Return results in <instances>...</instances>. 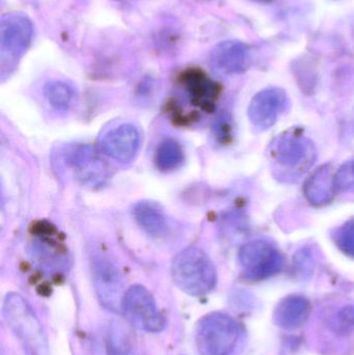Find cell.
<instances>
[{
    "instance_id": "6da1fadb",
    "label": "cell",
    "mask_w": 354,
    "mask_h": 355,
    "mask_svg": "<svg viewBox=\"0 0 354 355\" xmlns=\"http://www.w3.org/2000/svg\"><path fill=\"white\" fill-rule=\"evenodd\" d=\"M270 155L278 178L299 179L317 159V149L301 129H291L278 135L270 146Z\"/></svg>"
},
{
    "instance_id": "7a4b0ae2",
    "label": "cell",
    "mask_w": 354,
    "mask_h": 355,
    "mask_svg": "<svg viewBox=\"0 0 354 355\" xmlns=\"http://www.w3.org/2000/svg\"><path fill=\"white\" fill-rule=\"evenodd\" d=\"M175 284L191 296H203L211 292L218 282L215 266L204 250L187 248L172 261Z\"/></svg>"
},
{
    "instance_id": "3957f363",
    "label": "cell",
    "mask_w": 354,
    "mask_h": 355,
    "mask_svg": "<svg viewBox=\"0 0 354 355\" xmlns=\"http://www.w3.org/2000/svg\"><path fill=\"white\" fill-rule=\"evenodd\" d=\"M241 339L240 325L224 313L206 315L195 329V345L200 355H235Z\"/></svg>"
},
{
    "instance_id": "277c9868",
    "label": "cell",
    "mask_w": 354,
    "mask_h": 355,
    "mask_svg": "<svg viewBox=\"0 0 354 355\" xmlns=\"http://www.w3.org/2000/svg\"><path fill=\"white\" fill-rule=\"evenodd\" d=\"M2 313L8 327L18 338L27 355H50L41 323L22 296L17 293L8 294Z\"/></svg>"
},
{
    "instance_id": "5b68a950",
    "label": "cell",
    "mask_w": 354,
    "mask_h": 355,
    "mask_svg": "<svg viewBox=\"0 0 354 355\" xmlns=\"http://www.w3.org/2000/svg\"><path fill=\"white\" fill-rule=\"evenodd\" d=\"M122 312L133 327L147 333H159L166 325L153 295L143 286L134 285L125 292Z\"/></svg>"
},
{
    "instance_id": "8992f818",
    "label": "cell",
    "mask_w": 354,
    "mask_h": 355,
    "mask_svg": "<svg viewBox=\"0 0 354 355\" xmlns=\"http://www.w3.org/2000/svg\"><path fill=\"white\" fill-rule=\"evenodd\" d=\"M33 25L30 19L22 12L3 15L0 21V56L2 68L16 64L30 46Z\"/></svg>"
},
{
    "instance_id": "52a82bcc",
    "label": "cell",
    "mask_w": 354,
    "mask_h": 355,
    "mask_svg": "<svg viewBox=\"0 0 354 355\" xmlns=\"http://www.w3.org/2000/svg\"><path fill=\"white\" fill-rule=\"evenodd\" d=\"M239 262L245 277L251 281H262L276 275L284 266L280 250L266 240H254L239 250Z\"/></svg>"
},
{
    "instance_id": "ba28073f",
    "label": "cell",
    "mask_w": 354,
    "mask_h": 355,
    "mask_svg": "<svg viewBox=\"0 0 354 355\" xmlns=\"http://www.w3.org/2000/svg\"><path fill=\"white\" fill-rule=\"evenodd\" d=\"M91 275L96 293L102 306L112 312H122L125 292L122 275L116 265L106 257L96 256L91 262Z\"/></svg>"
},
{
    "instance_id": "9c48e42d",
    "label": "cell",
    "mask_w": 354,
    "mask_h": 355,
    "mask_svg": "<svg viewBox=\"0 0 354 355\" xmlns=\"http://www.w3.org/2000/svg\"><path fill=\"white\" fill-rule=\"evenodd\" d=\"M68 162L77 179L87 187H101L109 177V168L105 160L91 146H78L71 150Z\"/></svg>"
},
{
    "instance_id": "30bf717a",
    "label": "cell",
    "mask_w": 354,
    "mask_h": 355,
    "mask_svg": "<svg viewBox=\"0 0 354 355\" xmlns=\"http://www.w3.org/2000/svg\"><path fill=\"white\" fill-rule=\"evenodd\" d=\"M288 106L289 98L286 92L280 87H269L259 92L251 99L247 114L254 126L266 130L278 122Z\"/></svg>"
},
{
    "instance_id": "8fae6325",
    "label": "cell",
    "mask_w": 354,
    "mask_h": 355,
    "mask_svg": "<svg viewBox=\"0 0 354 355\" xmlns=\"http://www.w3.org/2000/svg\"><path fill=\"white\" fill-rule=\"evenodd\" d=\"M210 62L222 74H240L251 66V51L242 42H220L212 49Z\"/></svg>"
},
{
    "instance_id": "7c38bea8",
    "label": "cell",
    "mask_w": 354,
    "mask_h": 355,
    "mask_svg": "<svg viewBox=\"0 0 354 355\" xmlns=\"http://www.w3.org/2000/svg\"><path fill=\"white\" fill-rule=\"evenodd\" d=\"M141 145V135L136 127L124 124L112 129L102 139V151L112 159L128 162L136 155Z\"/></svg>"
},
{
    "instance_id": "4fadbf2b",
    "label": "cell",
    "mask_w": 354,
    "mask_h": 355,
    "mask_svg": "<svg viewBox=\"0 0 354 355\" xmlns=\"http://www.w3.org/2000/svg\"><path fill=\"white\" fill-rule=\"evenodd\" d=\"M336 173L332 164H324L315 171L303 185V193L310 204L321 207L330 204L337 193Z\"/></svg>"
},
{
    "instance_id": "5bb4252c",
    "label": "cell",
    "mask_w": 354,
    "mask_h": 355,
    "mask_svg": "<svg viewBox=\"0 0 354 355\" xmlns=\"http://www.w3.org/2000/svg\"><path fill=\"white\" fill-rule=\"evenodd\" d=\"M311 304L301 295H289L283 298L274 312V321L285 331H295L305 324L311 314Z\"/></svg>"
},
{
    "instance_id": "9a60e30c",
    "label": "cell",
    "mask_w": 354,
    "mask_h": 355,
    "mask_svg": "<svg viewBox=\"0 0 354 355\" xmlns=\"http://www.w3.org/2000/svg\"><path fill=\"white\" fill-rule=\"evenodd\" d=\"M182 83L186 87L193 103L209 110L220 95V87L210 79L203 71L191 69L182 75Z\"/></svg>"
},
{
    "instance_id": "2e32d148",
    "label": "cell",
    "mask_w": 354,
    "mask_h": 355,
    "mask_svg": "<svg viewBox=\"0 0 354 355\" xmlns=\"http://www.w3.org/2000/svg\"><path fill=\"white\" fill-rule=\"evenodd\" d=\"M133 215L139 227L153 237H163L168 232V223L162 209L153 202H137Z\"/></svg>"
},
{
    "instance_id": "e0dca14e",
    "label": "cell",
    "mask_w": 354,
    "mask_h": 355,
    "mask_svg": "<svg viewBox=\"0 0 354 355\" xmlns=\"http://www.w3.org/2000/svg\"><path fill=\"white\" fill-rule=\"evenodd\" d=\"M184 162V152L175 139H166L160 144L156 152V166L161 172H172Z\"/></svg>"
},
{
    "instance_id": "ac0fdd59",
    "label": "cell",
    "mask_w": 354,
    "mask_h": 355,
    "mask_svg": "<svg viewBox=\"0 0 354 355\" xmlns=\"http://www.w3.org/2000/svg\"><path fill=\"white\" fill-rule=\"evenodd\" d=\"M48 103L57 112H66L72 106L75 92L71 85L60 80L48 81L44 87Z\"/></svg>"
},
{
    "instance_id": "d6986e66",
    "label": "cell",
    "mask_w": 354,
    "mask_h": 355,
    "mask_svg": "<svg viewBox=\"0 0 354 355\" xmlns=\"http://www.w3.org/2000/svg\"><path fill=\"white\" fill-rule=\"evenodd\" d=\"M334 238L339 250L354 259V218L339 227Z\"/></svg>"
},
{
    "instance_id": "ffe728a7",
    "label": "cell",
    "mask_w": 354,
    "mask_h": 355,
    "mask_svg": "<svg viewBox=\"0 0 354 355\" xmlns=\"http://www.w3.org/2000/svg\"><path fill=\"white\" fill-rule=\"evenodd\" d=\"M107 355H134L128 339L120 327H112L108 333Z\"/></svg>"
},
{
    "instance_id": "44dd1931",
    "label": "cell",
    "mask_w": 354,
    "mask_h": 355,
    "mask_svg": "<svg viewBox=\"0 0 354 355\" xmlns=\"http://www.w3.org/2000/svg\"><path fill=\"white\" fill-rule=\"evenodd\" d=\"M337 191L354 192V160L345 162L336 172Z\"/></svg>"
},
{
    "instance_id": "7402d4cb",
    "label": "cell",
    "mask_w": 354,
    "mask_h": 355,
    "mask_svg": "<svg viewBox=\"0 0 354 355\" xmlns=\"http://www.w3.org/2000/svg\"><path fill=\"white\" fill-rule=\"evenodd\" d=\"M336 329L339 333H351L354 327V306H344L337 316Z\"/></svg>"
},
{
    "instance_id": "603a6c76",
    "label": "cell",
    "mask_w": 354,
    "mask_h": 355,
    "mask_svg": "<svg viewBox=\"0 0 354 355\" xmlns=\"http://www.w3.org/2000/svg\"><path fill=\"white\" fill-rule=\"evenodd\" d=\"M230 119L228 116H222L218 119V122H216L215 125V132L216 135H218V139H222V141H224V139L230 137L231 135V124H230Z\"/></svg>"
},
{
    "instance_id": "cb8c5ba5",
    "label": "cell",
    "mask_w": 354,
    "mask_h": 355,
    "mask_svg": "<svg viewBox=\"0 0 354 355\" xmlns=\"http://www.w3.org/2000/svg\"><path fill=\"white\" fill-rule=\"evenodd\" d=\"M256 2H260V3H268V2H272V0H254Z\"/></svg>"
}]
</instances>
